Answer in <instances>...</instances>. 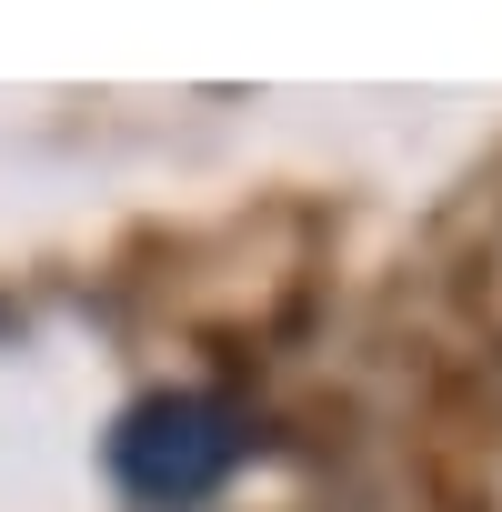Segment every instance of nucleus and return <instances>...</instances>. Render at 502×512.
Wrapping results in <instances>:
<instances>
[{
	"mask_svg": "<svg viewBox=\"0 0 502 512\" xmlns=\"http://www.w3.org/2000/svg\"><path fill=\"white\" fill-rule=\"evenodd\" d=\"M241 452H251V412L221 392H141L111 422V482L131 502H161V512L221 492L241 472Z\"/></svg>",
	"mask_w": 502,
	"mask_h": 512,
	"instance_id": "nucleus-1",
	"label": "nucleus"
}]
</instances>
